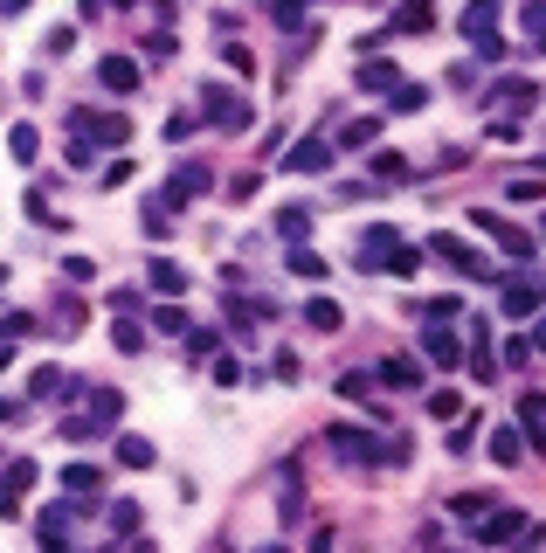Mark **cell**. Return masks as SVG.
<instances>
[{
    "mask_svg": "<svg viewBox=\"0 0 546 553\" xmlns=\"http://www.w3.org/2000/svg\"><path fill=\"white\" fill-rule=\"evenodd\" d=\"M332 457L359 463V471H388V463H408V436H374V429H353V422H332Z\"/></svg>",
    "mask_w": 546,
    "mask_h": 553,
    "instance_id": "obj_1",
    "label": "cell"
},
{
    "mask_svg": "<svg viewBox=\"0 0 546 553\" xmlns=\"http://www.w3.org/2000/svg\"><path fill=\"white\" fill-rule=\"evenodd\" d=\"M201 125H215V132H229V139H242V132L256 125V111H250V97H235V90H221V83H208L201 90Z\"/></svg>",
    "mask_w": 546,
    "mask_h": 553,
    "instance_id": "obj_2",
    "label": "cell"
},
{
    "mask_svg": "<svg viewBox=\"0 0 546 553\" xmlns=\"http://www.w3.org/2000/svg\"><path fill=\"white\" fill-rule=\"evenodd\" d=\"M429 256H436L443 270H456V277H470V284H491V263H484L464 236H450V229H436V236H429Z\"/></svg>",
    "mask_w": 546,
    "mask_h": 553,
    "instance_id": "obj_3",
    "label": "cell"
},
{
    "mask_svg": "<svg viewBox=\"0 0 546 553\" xmlns=\"http://www.w3.org/2000/svg\"><path fill=\"white\" fill-rule=\"evenodd\" d=\"M70 132L83 145H125L132 139V118L125 111H70Z\"/></svg>",
    "mask_w": 546,
    "mask_h": 553,
    "instance_id": "obj_4",
    "label": "cell"
},
{
    "mask_svg": "<svg viewBox=\"0 0 546 553\" xmlns=\"http://www.w3.org/2000/svg\"><path fill=\"white\" fill-rule=\"evenodd\" d=\"M201 194H215V166H208V159H180L173 180H166V201L187 207V201H201Z\"/></svg>",
    "mask_w": 546,
    "mask_h": 553,
    "instance_id": "obj_5",
    "label": "cell"
},
{
    "mask_svg": "<svg viewBox=\"0 0 546 553\" xmlns=\"http://www.w3.org/2000/svg\"><path fill=\"white\" fill-rule=\"evenodd\" d=\"M470 221H477V236H491V242H498L505 256H519V263H532V256H540V242H532L526 229H512V221H498V215H491V207H477V215H470Z\"/></svg>",
    "mask_w": 546,
    "mask_h": 553,
    "instance_id": "obj_6",
    "label": "cell"
},
{
    "mask_svg": "<svg viewBox=\"0 0 546 553\" xmlns=\"http://www.w3.org/2000/svg\"><path fill=\"white\" fill-rule=\"evenodd\" d=\"M422 360L464 367V332H450V318H422Z\"/></svg>",
    "mask_w": 546,
    "mask_h": 553,
    "instance_id": "obj_7",
    "label": "cell"
},
{
    "mask_svg": "<svg viewBox=\"0 0 546 553\" xmlns=\"http://www.w3.org/2000/svg\"><path fill=\"white\" fill-rule=\"evenodd\" d=\"M83 388H91V380L63 374V367H35V374H28V395L35 401H83Z\"/></svg>",
    "mask_w": 546,
    "mask_h": 553,
    "instance_id": "obj_8",
    "label": "cell"
},
{
    "mask_svg": "<svg viewBox=\"0 0 546 553\" xmlns=\"http://www.w3.org/2000/svg\"><path fill=\"white\" fill-rule=\"evenodd\" d=\"M470 533H477V547H505V539H519V533H526V512H512V505H505V512H491V505H484L477 519H470Z\"/></svg>",
    "mask_w": 546,
    "mask_h": 553,
    "instance_id": "obj_9",
    "label": "cell"
},
{
    "mask_svg": "<svg viewBox=\"0 0 546 553\" xmlns=\"http://www.w3.org/2000/svg\"><path fill=\"white\" fill-rule=\"evenodd\" d=\"M374 380L394 388V395H415V388H422V360H415V353H388V360L374 367Z\"/></svg>",
    "mask_w": 546,
    "mask_h": 553,
    "instance_id": "obj_10",
    "label": "cell"
},
{
    "mask_svg": "<svg viewBox=\"0 0 546 553\" xmlns=\"http://www.w3.org/2000/svg\"><path fill=\"white\" fill-rule=\"evenodd\" d=\"M326 166H332V139H318V132L284 153V174H326Z\"/></svg>",
    "mask_w": 546,
    "mask_h": 553,
    "instance_id": "obj_11",
    "label": "cell"
},
{
    "mask_svg": "<svg viewBox=\"0 0 546 553\" xmlns=\"http://www.w3.org/2000/svg\"><path fill=\"white\" fill-rule=\"evenodd\" d=\"M498 312L505 318H532L540 312V284H532V277H512V284H505L498 277Z\"/></svg>",
    "mask_w": 546,
    "mask_h": 553,
    "instance_id": "obj_12",
    "label": "cell"
},
{
    "mask_svg": "<svg viewBox=\"0 0 546 553\" xmlns=\"http://www.w3.org/2000/svg\"><path fill=\"white\" fill-rule=\"evenodd\" d=\"M498 15H505V0H470L464 15H456V35H470V42H477V35L498 28Z\"/></svg>",
    "mask_w": 546,
    "mask_h": 553,
    "instance_id": "obj_13",
    "label": "cell"
},
{
    "mask_svg": "<svg viewBox=\"0 0 546 553\" xmlns=\"http://www.w3.org/2000/svg\"><path fill=\"white\" fill-rule=\"evenodd\" d=\"M63 491H77V505H97L104 471H97V463H63Z\"/></svg>",
    "mask_w": 546,
    "mask_h": 553,
    "instance_id": "obj_14",
    "label": "cell"
},
{
    "mask_svg": "<svg viewBox=\"0 0 546 553\" xmlns=\"http://www.w3.org/2000/svg\"><path fill=\"white\" fill-rule=\"evenodd\" d=\"M532 104H540V83L532 77H512V83L491 90V111H532Z\"/></svg>",
    "mask_w": 546,
    "mask_h": 553,
    "instance_id": "obj_15",
    "label": "cell"
},
{
    "mask_svg": "<svg viewBox=\"0 0 546 553\" xmlns=\"http://www.w3.org/2000/svg\"><path fill=\"white\" fill-rule=\"evenodd\" d=\"M97 77H104V90H118V97L139 90V63H132V56H104V63H97Z\"/></svg>",
    "mask_w": 546,
    "mask_h": 553,
    "instance_id": "obj_16",
    "label": "cell"
},
{
    "mask_svg": "<svg viewBox=\"0 0 546 553\" xmlns=\"http://www.w3.org/2000/svg\"><path fill=\"white\" fill-rule=\"evenodd\" d=\"M436 28V7H429V0H401V7H394V35H429Z\"/></svg>",
    "mask_w": 546,
    "mask_h": 553,
    "instance_id": "obj_17",
    "label": "cell"
},
{
    "mask_svg": "<svg viewBox=\"0 0 546 553\" xmlns=\"http://www.w3.org/2000/svg\"><path fill=\"white\" fill-rule=\"evenodd\" d=\"M353 83H359V90H394V83H401V69H394L388 56H367V63L353 69Z\"/></svg>",
    "mask_w": 546,
    "mask_h": 553,
    "instance_id": "obj_18",
    "label": "cell"
},
{
    "mask_svg": "<svg viewBox=\"0 0 546 553\" xmlns=\"http://www.w3.org/2000/svg\"><path fill=\"white\" fill-rule=\"evenodd\" d=\"M145 284H153L159 298H180V291H187V270H180V263H166V256H153V270H145Z\"/></svg>",
    "mask_w": 546,
    "mask_h": 553,
    "instance_id": "obj_19",
    "label": "cell"
},
{
    "mask_svg": "<svg viewBox=\"0 0 546 553\" xmlns=\"http://www.w3.org/2000/svg\"><path fill=\"white\" fill-rule=\"evenodd\" d=\"M118 463H125V471H153V463H159L153 436H118Z\"/></svg>",
    "mask_w": 546,
    "mask_h": 553,
    "instance_id": "obj_20",
    "label": "cell"
},
{
    "mask_svg": "<svg viewBox=\"0 0 546 553\" xmlns=\"http://www.w3.org/2000/svg\"><path fill=\"white\" fill-rule=\"evenodd\" d=\"M380 139V111H367V118H353V125H339V153H359V145Z\"/></svg>",
    "mask_w": 546,
    "mask_h": 553,
    "instance_id": "obj_21",
    "label": "cell"
},
{
    "mask_svg": "<svg viewBox=\"0 0 546 553\" xmlns=\"http://www.w3.org/2000/svg\"><path fill=\"white\" fill-rule=\"evenodd\" d=\"M83 401H91V422H118V415H125V395H118V388H83Z\"/></svg>",
    "mask_w": 546,
    "mask_h": 553,
    "instance_id": "obj_22",
    "label": "cell"
},
{
    "mask_svg": "<svg viewBox=\"0 0 546 553\" xmlns=\"http://www.w3.org/2000/svg\"><path fill=\"white\" fill-rule=\"evenodd\" d=\"M388 242H401V236H394V221H374V229H367V236H359V263L374 270V263H380V250H388Z\"/></svg>",
    "mask_w": 546,
    "mask_h": 553,
    "instance_id": "obj_23",
    "label": "cell"
},
{
    "mask_svg": "<svg viewBox=\"0 0 546 553\" xmlns=\"http://www.w3.org/2000/svg\"><path fill=\"white\" fill-rule=\"evenodd\" d=\"M166 215H180V207H173V201H166V187H159L153 201H145V236H153V242H159V236H173V221H166Z\"/></svg>",
    "mask_w": 546,
    "mask_h": 553,
    "instance_id": "obj_24",
    "label": "cell"
},
{
    "mask_svg": "<svg viewBox=\"0 0 546 553\" xmlns=\"http://www.w3.org/2000/svg\"><path fill=\"white\" fill-rule=\"evenodd\" d=\"M415 263H422V256L408 250V242H388V250H380V263H374V270H388V277H415Z\"/></svg>",
    "mask_w": 546,
    "mask_h": 553,
    "instance_id": "obj_25",
    "label": "cell"
},
{
    "mask_svg": "<svg viewBox=\"0 0 546 553\" xmlns=\"http://www.w3.org/2000/svg\"><path fill=\"white\" fill-rule=\"evenodd\" d=\"M305 325H318V332H346V312H339L332 298H312V304H305Z\"/></svg>",
    "mask_w": 546,
    "mask_h": 553,
    "instance_id": "obj_26",
    "label": "cell"
},
{
    "mask_svg": "<svg viewBox=\"0 0 546 553\" xmlns=\"http://www.w3.org/2000/svg\"><path fill=\"white\" fill-rule=\"evenodd\" d=\"M470 374H477V380L498 374V367H491V332H484V325H470Z\"/></svg>",
    "mask_w": 546,
    "mask_h": 553,
    "instance_id": "obj_27",
    "label": "cell"
},
{
    "mask_svg": "<svg viewBox=\"0 0 546 553\" xmlns=\"http://www.w3.org/2000/svg\"><path fill=\"white\" fill-rule=\"evenodd\" d=\"M111 346H118V353H139L145 346V325H132L125 312H111Z\"/></svg>",
    "mask_w": 546,
    "mask_h": 553,
    "instance_id": "obj_28",
    "label": "cell"
},
{
    "mask_svg": "<svg viewBox=\"0 0 546 553\" xmlns=\"http://www.w3.org/2000/svg\"><path fill=\"white\" fill-rule=\"evenodd\" d=\"M526 457V436L519 429H491V463H519Z\"/></svg>",
    "mask_w": 546,
    "mask_h": 553,
    "instance_id": "obj_29",
    "label": "cell"
},
{
    "mask_svg": "<svg viewBox=\"0 0 546 553\" xmlns=\"http://www.w3.org/2000/svg\"><path fill=\"white\" fill-rule=\"evenodd\" d=\"M519 436H526V450H540V395H519Z\"/></svg>",
    "mask_w": 546,
    "mask_h": 553,
    "instance_id": "obj_30",
    "label": "cell"
},
{
    "mask_svg": "<svg viewBox=\"0 0 546 553\" xmlns=\"http://www.w3.org/2000/svg\"><path fill=\"white\" fill-rule=\"evenodd\" d=\"M35 533H42V547H70V512H63V505H48Z\"/></svg>",
    "mask_w": 546,
    "mask_h": 553,
    "instance_id": "obj_31",
    "label": "cell"
},
{
    "mask_svg": "<svg viewBox=\"0 0 546 553\" xmlns=\"http://www.w3.org/2000/svg\"><path fill=\"white\" fill-rule=\"evenodd\" d=\"M277 236L284 242H305V236H312V215H305V207H277Z\"/></svg>",
    "mask_w": 546,
    "mask_h": 553,
    "instance_id": "obj_32",
    "label": "cell"
},
{
    "mask_svg": "<svg viewBox=\"0 0 546 553\" xmlns=\"http://www.w3.org/2000/svg\"><path fill=\"white\" fill-rule=\"evenodd\" d=\"M284 270H291V277H326V256H312L305 242H291V256H284Z\"/></svg>",
    "mask_w": 546,
    "mask_h": 553,
    "instance_id": "obj_33",
    "label": "cell"
},
{
    "mask_svg": "<svg viewBox=\"0 0 546 553\" xmlns=\"http://www.w3.org/2000/svg\"><path fill=\"white\" fill-rule=\"evenodd\" d=\"M305 15H312V0H270V21H277V28H305Z\"/></svg>",
    "mask_w": 546,
    "mask_h": 553,
    "instance_id": "obj_34",
    "label": "cell"
},
{
    "mask_svg": "<svg viewBox=\"0 0 546 553\" xmlns=\"http://www.w3.org/2000/svg\"><path fill=\"white\" fill-rule=\"evenodd\" d=\"M374 374H339V401H374Z\"/></svg>",
    "mask_w": 546,
    "mask_h": 553,
    "instance_id": "obj_35",
    "label": "cell"
},
{
    "mask_svg": "<svg viewBox=\"0 0 546 553\" xmlns=\"http://www.w3.org/2000/svg\"><path fill=\"white\" fill-rule=\"evenodd\" d=\"M28 484H35V463H28V457H15V463H7V477H0V491H7V498H21Z\"/></svg>",
    "mask_w": 546,
    "mask_h": 553,
    "instance_id": "obj_36",
    "label": "cell"
},
{
    "mask_svg": "<svg viewBox=\"0 0 546 553\" xmlns=\"http://www.w3.org/2000/svg\"><path fill=\"white\" fill-rule=\"evenodd\" d=\"M7 153H15L21 166H28V159L42 153V139H35V125H15V132H7Z\"/></svg>",
    "mask_w": 546,
    "mask_h": 553,
    "instance_id": "obj_37",
    "label": "cell"
},
{
    "mask_svg": "<svg viewBox=\"0 0 546 553\" xmlns=\"http://www.w3.org/2000/svg\"><path fill=\"white\" fill-rule=\"evenodd\" d=\"M422 104H429L422 83H394V90H388V111H422Z\"/></svg>",
    "mask_w": 546,
    "mask_h": 553,
    "instance_id": "obj_38",
    "label": "cell"
},
{
    "mask_svg": "<svg viewBox=\"0 0 546 553\" xmlns=\"http://www.w3.org/2000/svg\"><path fill=\"white\" fill-rule=\"evenodd\" d=\"M484 505H491V498H484V491H456V498H450V519H464V526H470V519H477Z\"/></svg>",
    "mask_w": 546,
    "mask_h": 553,
    "instance_id": "obj_39",
    "label": "cell"
},
{
    "mask_svg": "<svg viewBox=\"0 0 546 553\" xmlns=\"http://www.w3.org/2000/svg\"><path fill=\"white\" fill-rule=\"evenodd\" d=\"M35 332V312H0V346H7V339H28Z\"/></svg>",
    "mask_w": 546,
    "mask_h": 553,
    "instance_id": "obj_40",
    "label": "cell"
},
{
    "mask_svg": "<svg viewBox=\"0 0 546 553\" xmlns=\"http://www.w3.org/2000/svg\"><path fill=\"white\" fill-rule=\"evenodd\" d=\"M91 277H97V263H91V256H63V284H70V291H83Z\"/></svg>",
    "mask_w": 546,
    "mask_h": 553,
    "instance_id": "obj_41",
    "label": "cell"
},
{
    "mask_svg": "<svg viewBox=\"0 0 546 553\" xmlns=\"http://www.w3.org/2000/svg\"><path fill=\"white\" fill-rule=\"evenodd\" d=\"M429 415H436V422H456V415H464V395H456V388H443V395H429Z\"/></svg>",
    "mask_w": 546,
    "mask_h": 553,
    "instance_id": "obj_42",
    "label": "cell"
},
{
    "mask_svg": "<svg viewBox=\"0 0 546 553\" xmlns=\"http://www.w3.org/2000/svg\"><path fill=\"white\" fill-rule=\"evenodd\" d=\"M374 180H415L401 153H374Z\"/></svg>",
    "mask_w": 546,
    "mask_h": 553,
    "instance_id": "obj_43",
    "label": "cell"
},
{
    "mask_svg": "<svg viewBox=\"0 0 546 553\" xmlns=\"http://www.w3.org/2000/svg\"><path fill=\"white\" fill-rule=\"evenodd\" d=\"M21 207H28V221H42V229H63V221H56V207H48V194H42V187H35V194H28V201H21Z\"/></svg>",
    "mask_w": 546,
    "mask_h": 553,
    "instance_id": "obj_44",
    "label": "cell"
},
{
    "mask_svg": "<svg viewBox=\"0 0 546 553\" xmlns=\"http://www.w3.org/2000/svg\"><path fill=\"white\" fill-rule=\"evenodd\" d=\"M153 332H166V339H173V332H187V312H180V304H159V312H153Z\"/></svg>",
    "mask_w": 546,
    "mask_h": 553,
    "instance_id": "obj_45",
    "label": "cell"
},
{
    "mask_svg": "<svg viewBox=\"0 0 546 553\" xmlns=\"http://www.w3.org/2000/svg\"><path fill=\"white\" fill-rule=\"evenodd\" d=\"M111 533H139V505H132V498L111 505Z\"/></svg>",
    "mask_w": 546,
    "mask_h": 553,
    "instance_id": "obj_46",
    "label": "cell"
},
{
    "mask_svg": "<svg viewBox=\"0 0 546 553\" xmlns=\"http://www.w3.org/2000/svg\"><path fill=\"white\" fill-rule=\"evenodd\" d=\"M48 56H56V63H63V56H70V48H77V28H70V21H63V28H48Z\"/></svg>",
    "mask_w": 546,
    "mask_h": 553,
    "instance_id": "obj_47",
    "label": "cell"
},
{
    "mask_svg": "<svg viewBox=\"0 0 546 553\" xmlns=\"http://www.w3.org/2000/svg\"><path fill=\"white\" fill-rule=\"evenodd\" d=\"M532 346H540L532 332H519V339H505V367H526V360H532Z\"/></svg>",
    "mask_w": 546,
    "mask_h": 553,
    "instance_id": "obj_48",
    "label": "cell"
},
{
    "mask_svg": "<svg viewBox=\"0 0 546 553\" xmlns=\"http://www.w3.org/2000/svg\"><path fill=\"white\" fill-rule=\"evenodd\" d=\"M215 339H221V332H208V325H187V353H194V360H208V353H215Z\"/></svg>",
    "mask_w": 546,
    "mask_h": 553,
    "instance_id": "obj_49",
    "label": "cell"
},
{
    "mask_svg": "<svg viewBox=\"0 0 546 553\" xmlns=\"http://www.w3.org/2000/svg\"><path fill=\"white\" fill-rule=\"evenodd\" d=\"M422 318H450V325H456V318H464V298H429Z\"/></svg>",
    "mask_w": 546,
    "mask_h": 553,
    "instance_id": "obj_50",
    "label": "cell"
},
{
    "mask_svg": "<svg viewBox=\"0 0 546 553\" xmlns=\"http://www.w3.org/2000/svg\"><path fill=\"white\" fill-rule=\"evenodd\" d=\"M194 125H201V118H187V111H173V118H166V145H180V139H194Z\"/></svg>",
    "mask_w": 546,
    "mask_h": 553,
    "instance_id": "obj_51",
    "label": "cell"
},
{
    "mask_svg": "<svg viewBox=\"0 0 546 553\" xmlns=\"http://www.w3.org/2000/svg\"><path fill=\"white\" fill-rule=\"evenodd\" d=\"M139 56H145V63H173V35H145Z\"/></svg>",
    "mask_w": 546,
    "mask_h": 553,
    "instance_id": "obj_52",
    "label": "cell"
},
{
    "mask_svg": "<svg viewBox=\"0 0 546 553\" xmlns=\"http://www.w3.org/2000/svg\"><path fill=\"white\" fill-rule=\"evenodd\" d=\"M540 21H546V7H540V0H526V7H519V28H526V42H540Z\"/></svg>",
    "mask_w": 546,
    "mask_h": 553,
    "instance_id": "obj_53",
    "label": "cell"
},
{
    "mask_svg": "<svg viewBox=\"0 0 546 553\" xmlns=\"http://www.w3.org/2000/svg\"><path fill=\"white\" fill-rule=\"evenodd\" d=\"M277 519H284V526L305 519V491H284V498H277Z\"/></svg>",
    "mask_w": 546,
    "mask_h": 553,
    "instance_id": "obj_54",
    "label": "cell"
},
{
    "mask_svg": "<svg viewBox=\"0 0 546 553\" xmlns=\"http://www.w3.org/2000/svg\"><path fill=\"white\" fill-rule=\"evenodd\" d=\"M215 388H242V367H235V353H221V360H215Z\"/></svg>",
    "mask_w": 546,
    "mask_h": 553,
    "instance_id": "obj_55",
    "label": "cell"
},
{
    "mask_svg": "<svg viewBox=\"0 0 546 553\" xmlns=\"http://www.w3.org/2000/svg\"><path fill=\"white\" fill-rule=\"evenodd\" d=\"M229 69H235V77H250V69H256V56H250L242 42H229Z\"/></svg>",
    "mask_w": 546,
    "mask_h": 553,
    "instance_id": "obj_56",
    "label": "cell"
},
{
    "mask_svg": "<svg viewBox=\"0 0 546 553\" xmlns=\"http://www.w3.org/2000/svg\"><path fill=\"white\" fill-rule=\"evenodd\" d=\"M0 7H7V15H28V7H35V0H0Z\"/></svg>",
    "mask_w": 546,
    "mask_h": 553,
    "instance_id": "obj_57",
    "label": "cell"
},
{
    "mask_svg": "<svg viewBox=\"0 0 546 553\" xmlns=\"http://www.w3.org/2000/svg\"><path fill=\"white\" fill-rule=\"evenodd\" d=\"M104 7H118V15H125V7H139V0H104Z\"/></svg>",
    "mask_w": 546,
    "mask_h": 553,
    "instance_id": "obj_58",
    "label": "cell"
},
{
    "mask_svg": "<svg viewBox=\"0 0 546 553\" xmlns=\"http://www.w3.org/2000/svg\"><path fill=\"white\" fill-rule=\"evenodd\" d=\"M0 284H7V263H0Z\"/></svg>",
    "mask_w": 546,
    "mask_h": 553,
    "instance_id": "obj_59",
    "label": "cell"
}]
</instances>
